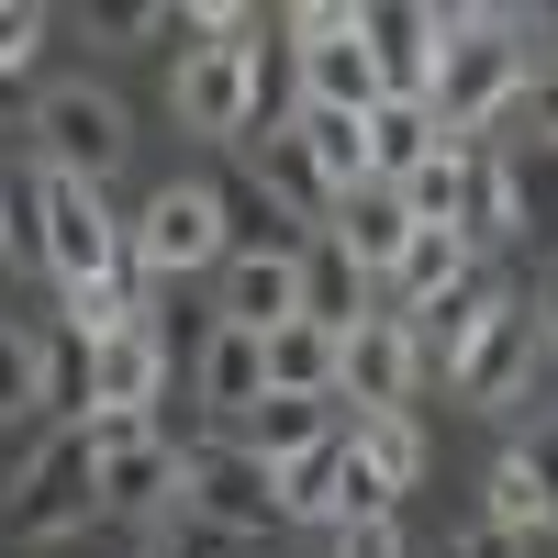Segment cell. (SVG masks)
<instances>
[{"instance_id":"obj_1","label":"cell","mask_w":558,"mask_h":558,"mask_svg":"<svg viewBox=\"0 0 558 558\" xmlns=\"http://www.w3.org/2000/svg\"><path fill=\"white\" fill-rule=\"evenodd\" d=\"M525 101V45H514V12H447V57H436V89H425V123L447 134H481Z\"/></svg>"},{"instance_id":"obj_2","label":"cell","mask_w":558,"mask_h":558,"mask_svg":"<svg viewBox=\"0 0 558 558\" xmlns=\"http://www.w3.org/2000/svg\"><path fill=\"white\" fill-rule=\"evenodd\" d=\"M89 514H101V458H89V436H45L34 447V470L12 481V502H0V536H23V547H57L78 536Z\"/></svg>"},{"instance_id":"obj_3","label":"cell","mask_w":558,"mask_h":558,"mask_svg":"<svg viewBox=\"0 0 558 558\" xmlns=\"http://www.w3.org/2000/svg\"><path fill=\"white\" fill-rule=\"evenodd\" d=\"M179 502H191L202 525H223V536H268V525H291V514H279V470H268V458H246L235 436L179 447Z\"/></svg>"},{"instance_id":"obj_4","label":"cell","mask_w":558,"mask_h":558,"mask_svg":"<svg viewBox=\"0 0 558 558\" xmlns=\"http://www.w3.org/2000/svg\"><path fill=\"white\" fill-rule=\"evenodd\" d=\"M123 257L146 268V279H191V268H213V257H223V202L168 179V191L123 223Z\"/></svg>"},{"instance_id":"obj_5","label":"cell","mask_w":558,"mask_h":558,"mask_svg":"<svg viewBox=\"0 0 558 558\" xmlns=\"http://www.w3.org/2000/svg\"><path fill=\"white\" fill-rule=\"evenodd\" d=\"M45 268H57L68 291L134 268V257H123V223L101 213V191H89V179H57V168H45Z\"/></svg>"},{"instance_id":"obj_6","label":"cell","mask_w":558,"mask_h":558,"mask_svg":"<svg viewBox=\"0 0 558 558\" xmlns=\"http://www.w3.org/2000/svg\"><path fill=\"white\" fill-rule=\"evenodd\" d=\"M34 134H45V168L57 179H89V191H101V179L123 168V101H101V89H45V112H34Z\"/></svg>"},{"instance_id":"obj_7","label":"cell","mask_w":558,"mask_h":558,"mask_svg":"<svg viewBox=\"0 0 558 558\" xmlns=\"http://www.w3.org/2000/svg\"><path fill=\"white\" fill-rule=\"evenodd\" d=\"M357 45L380 68V101H425L436 57H447V12H413V0H357Z\"/></svg>"},{"instance_id":"obj_8","label":"cell","mask_w":558,"mask_h":558,"mask_svg":"<svg viewBox=\"0 0 558 558\" xmlns=\"http://www.w3.org/2000/svg\"><path fill=\"white\" fill-rule=\"evenodd\" d=\"M413 380H425V357H413L402 313H368L357 336H336V402H347V413H402Z\"/></svg>"},{"instance_id":"obj_9","label":"cell","mask_w":558,"mask_h":558,"mask_svg":"<svg viewBox=\"0 0 558 558\" xmlns=\"http://www.w3.org/2000/svg\"><path fill=\"white\" fill-rule=\"evenodd\" d=\"M492 313H502V279H492V257H470L425 313H402V336H413V357H425V368H458V347H470Z\"/></svg>"},{"instance_id":"obj_10","label":"cell","mask_w":558,"mask_h":558,"mask_svg":"<svg viewBox=\"0 0 558 558\" xmlns=\"http://www.w3.org/2000/svg\"><path fill=\"white\" fill-rule=\"evenodd\" d=\"M324 436H347V402H336V391H268L246 425H235V447H246V458H268V470L313 458Z\"/></svg>"},{"instance_id":"obj_11","label":"cell","mask_w":558,"mask_h":558,"mask_svg":"<svg viewBox=\"0 0 558 558\" xmlns=\"http://www.w3.org/2000/svg\"><path fill=\"white\" fill-rule=\"evenodd\" d=\"M223 324H246V336H279V324H302V246L223 257Z\"/></svg>"},{"instance_id":"obj_12","label":"cell","mask_w":558,"mask_h":558,"mask_svg":"<svg viewBox=\"0 0 558 558\" xmlns=\"http://www.w3.org/2000/svg\"><path fill=\"white\" fill-rule=\"evenodd\" d=\"M525 368H536V313H514V302H502L481 336L458 347V368H447V380L470 391V402H514V391H525Z\"/></svg>"},{"instance_id":"obj_13","label":"cell","mask_w":558,"mask_h":558,"mask_svg":"<svg viewBox=\"0 0 558 558\" xmlns=\"http://www.w3.org/2000/svg\"><path fill=\"white\" fill-rule=\"evenodd\" d=\"M324 235L357 257V279H391V257L413 246V213H402V191H391V179H368V191H347L336 213H324Z\"/></svg>"},{"instance_id":"obj_14","label":"cell","mask_w":558,"mask_h":558,"mask_svg":"<svg viewBox=\"0 0 558 558\" xmlns=\"http://www.w3.org/2000/svg\"><path fill=\"white\" fill-rule=\"evenodd\" d=\"M291 57H302V112H347V123L380 112V68H368V45H357V34L291 45Z\"/></svg>"},{"instance_id":"obj_15","label":"cell","mask_w":558,"mask_h":558,"mask_svg":"<svg viewBox=\"0 0 558 558\" xmlns=\"http://www.w3.org/2000/svg\"><path fill=\"white\" fill-rule=\"evenodd\" d=\"M168 380V347H157V324H123V336L89 347V413H146Z\"/></svg>"},{"instance_id":"obj_16","label":"cell","mask_w":558,"mask_h":558,"mask_svg":"<svg viewBox=\"0 0 558 558\" xmlns=\"http://www.w3.org/2000/svg\"><path fill=\"white\" fill-rule=\"evenodd\" d=\"M101 514H179V447L168 436H134V447H112L101 458Z\"/></svg>"},{"instance_id":"obj_17","label":"cell","mask_w":558,"mask_h":558,"mask_svg":"<svg viewBox=\"0 0 558 558\" xmlns=\"http://www.w3.org/2000/svg\"><path fill=\"white\" fill-rule=\"evenodd\" d=\"M179 123L191 134H246V45L179 57Z\"/></svg>"},{"instance_id":"obj_18","label":"cell","mask_w":558,"mask_h":558,"mask_svg":"<svg viewBox=\"0 0 558 558\" xmlns=\"http://www.w3.org/2000/svg\"><path fill=\"white\" fill-rule=\"evenodd\" d=\"M202 402L223 413V425H246V413L268 402V347L246 336V324H213L202 336Z\"/></svg>"},{"instance_id":"obj_19","label":"cell","mask_w":558,"mask_h":558,"mask_svg":"<svg viewBox=\"0 0 558 558\" xmlns=\"http://www.w3.org/2000/svg\"><path fill=\"white\" fill-rule=\"evenodd\" d=\"M447 235L458 246H470V257H492L502 235H514V168H502V157H458V213H447Z\"/></svg>"},{"instance_id":"obj_20","label":"cell","mask_w":558,"mask_h":558,"mask_svg":"<svg viewBox=\"0 0 558 558\" xmlns=\"http://www.w3.org/2000/svg\"><path fill=\"white\" fill-rule=\"evenodd\" d=\"M246 146H257V191H268V213L291 223V235L336 213V191H324V168L302 157V134H246Z\"/></svg>"},{"instance_id":"obj_21","label":"cell","mask_w":558,"mask_h":558,"mask_svg":"<svg viewBox=\"0 0 558 558\" xmlns=\"http://www.w3.org/2000/svg\"><path fill=\"white\" fill-rule=\"evenodd\" d=\"M302 324H324V336H357L368 324V279H357V257L336 235L302 246Z\"/></svg>"},{"instance_id":"obj_22","label":"cell","mask_w":558,"mask_h":558,"mask_svg":"<svg viewBox=\"0 0 558 558\" xmlns=\"http://www.w3.org/2000/svg\"><path fill=\"white\" fill-rule=\"evenodd\" d=\"M347 447H357V470L380 481L391 502L425 481V425H413V402H402V413H347Z\"/></svg>"},{"instance_id":"obj_23","label":"cell","mask_w":558,"mask_h":558,"mask_svg":"<svg viewBox=\"0 0 558 558\" xmlns=\"http://www.w3.org/2000/svg\"><path fill=\"white\" fill-rule=\"evenodd\" d=\"M279 514H302V525H347V436H324L313 458H291V470H279Z\"/></svg>"},{"instance_id":"obj_24","label":"cell","mask_w":558,"mask_h":558,"mask_svg":"<svg viewBox=\"0 0 558 558\" xmlns=\"http://www.w3.org/2000/svg\"><path fill=\"white\" fill-rule=\"evenodd\" d=\"M458 268H470V246H458V235H447V223H413V246L391 257V313H425V302L447 291V279H458Z\"/></svg>"},{"instance_id":"obj_25","label":"cell","mask_w":558,"mask_h":558,"mask_svg":"<svg viewBox=\"0 0 558 558\" xmlns=\"http://www.w3.org/2000/svg\"><path fill=\"white\" fill-rule=\"evenodd\" d=\"M291 134H302V157L324 168V191H368V123H347V112H291Z\"/></svg>"},{"instance_id":"obj_26","label":"cell","mask_w":558,"mask_h":558,"mask_svg":"<svg viewBox=\"0 0 558 558\" xmlns=\"http://www.w3.org/2000/svg\"><path fill=\"white\" fill-rule=\"evenodd\" d=\"M436 146H447V134L425 123V101H380V112H368V179H413Z\"/></svg>"},{"instance_id":"obj_27","label":"cell","mask_w":558,"mask_h":558,"mask_svg":"<svg viewBox=\"0 0 558 558\" xmlns=\"http://www.w3.org/2000/svg\"><path fill=\"white\" fill-rule=\"evenodd\" d=\"M257 347H268V391H336V336L324 324H279Z\"/></svg>"},{"instance_id":"obj_28","label":"cell","mask_w":558,"mask_h":558,"mask_svg":"<svg viewBox=\"0 0 558 558\" xmlns=\"http://www.w3.org/2000/svg\"><path fill=\"white\" fill-rule=\"evenodd\" d=\"M23 413H45V336L0 324V425H23Z\"/></svg>"},{"instance_id":"obj_29","label":"cell","mask_w":558,"mask_h":558,"mask_svg":"<svg viewBox=\"0 0 558 558\" xmlns=\"http://www.w3.org/2000/svg\"><path fill=\"white\" fill-rule=\"evenodd\" d=\"M213 202H223V257H268V246H302L291 223L268 213V191H257V179H246V191H213Z\"/></svg>"},{"instance_id":"obj_30","label":"cell","mask_w":558,"mask_h":558,"mask_svg":"<svg viewBox=\"0 0 558 558\" xmlns=\"http://www.w3.org/2000/svg\"><path fill=\"white\" fill-rule=\"evenodd\" d=\"M481 525H502V536H547V525H558V502L536 492L525 458H502V470H492V514H481Z\"/></svg>"},{"instance_id":"obj_31","label":"cell","mask_w":558,"mask_h":558,"mask_svg":"<svg viewBox=\"0 0 558 558\" xmlns=\"http://www.w3.org/2000/svg\"><path fill=\"white\" fill-rule=\"evenodd\" d=\"M0 257H12V268H45V168L0 191Z\"/></svg>"},{"instance_id":"obj_32","label":"cell","mask_w":558,"mask_h":558,"mask_svg":"<svg viewBox=\"0 0 558 558\" xmlns=\"http://www.w3.org/2000/svg\"><path fill=\"white\" fill-rule=\"evenodd\" d=\"M458 157H470V146H436V157L413 168V179H391V191H402V213H413V223H447V213H458Z\"/></svg>"},{"instance_id":"obj_33","label":"cell","mask_w":558,"mask_h":558,"mask_svg":"<svg viewBox=\"0 0 558 558\" xmlns=\"http://www.w3.org/2000/svg\"><path fill=\"white\" fill-rule=\"evenodd\" d=\"M45 57V12H34V0H0V78H23Z\"/></svg>"},{"instance_id":"obj_34","label":"cell","mask_w":558,"mask_h":558,"mask_svg":"<svg viewBox=\"0 0 558 558\" xmlns=\"http://www.w3.org/2000/svg\"><path fill=\"white\" fill-rule=\"evenodd\" d=\"M157 547H168V558H235L246 536H223V525H202V514H191V502H179V514L157 525Z\"/></svg>"},{"instance_id":"obj_35","label":"cell","mask_w":558,"mask_h":558,"mask_svg":"<svg viewBox=\"0 0 558 558\" xmlns=\"http://www.w3.org/2000/svg\"><path fill=\"white\" fill-rule=\"evenodd\" d=\"M336 558H402V525L391 514H357V525H336Z\"/></svg>"},{"instance_id":"obj_36","label":"cell","mask_w":558,"mask_h":558,"mask_svg":"<svg viewBox=\"0 0 558 558\" xmlns=\"http://www.w3.org/2000/svg\"><path fill=\"white\" fill-rule=\"evenodd\" d=\"M447 558H525V536H502V525H470V536H458Z\"/></svg>"},{"instance_id":"obj_37","label":"cell","mask_w":558,"mask_h":558,"mask_svg":"<svg viewBox=\"0 0 558 558\" xmlns=\"http://www.w3.org/2000/svg\"><path fill=\"white\" fill-rule=\"evenodd\" d=\"M514 458H525V470H536V492L558 502V425H536V447H514Z\"/></svg>"},{"instance_id":"obj_38","label":"cell","mask_w":558,"mask_h":558,"mask_svg":"<svg viewBox=\"0 0 558 558\" xmlns=\"http://www.w3.org/2000/svg\"><path fill=\"white\" fill-rule=\"evenodd\" d=\"M525 101H536V134L558 146V68H547V78H525Z\"/></svg>"},{"instance_id":"obj_39","label":"cell","mask_w":558,"mask_h":558,"mask_svg":"<svg viewBox=\"0 0 558 558\" xmlns=\"http://www.w3.org/2000/svg\"><path fill=\"white\" fill-rule=\"evenodd\" d=\"M547 347H558V291H547Z\"/></svg>"},{"instance_id":"obj_40","label":"cell","mask_w":558,"mask_h":558,"mask_svg":"<svg viewBox=\"0 0 558 558\" xmlns=\"http://www.w3.org/2000/svg\"><path fill=\"white\" fill-rule=\"evenodd\" d=\"M146 558H168V547H146Z\"/></svg>"}]
</instances>
